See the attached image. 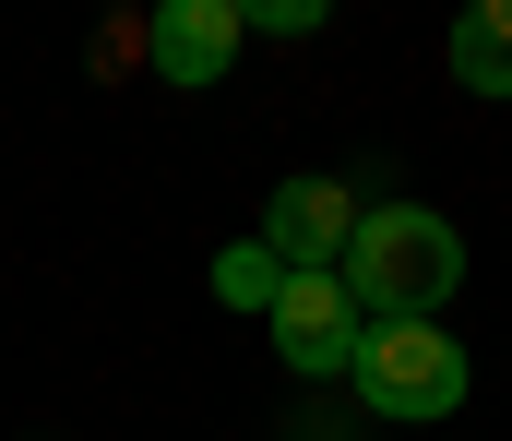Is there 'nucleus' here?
<instances>
[{
	"label": "nucleus",
	"mask_w": 512,
	"mask_h": 441,
	"mask_svg": "<svg viewBox=\"0 0 512 441\" xmlns=\"http://www.w3.org/2000/svg\"><path fill=\"white\" fill-rule=\"evenodd\" d=\"M334 287L358 298V322H441V298L465 287V239L429 203H358V239H346Z\"/></svg>",
	"instance_id": "f257e3e1"
},
{
	"label": "nucleus",
	"mask_w": 512,
	"mask_h": 441,
	"mask_svg": "<svg viewBox=\"0 0 512 441\" xmlns=\"http://www.w3.org/2000/svg\"><path fill=\"white\" fill-rule=\"evenodd\" d=\"M346 382H358V406H370V418H453L477 370H465V346H453L441 322H370Z\"/></svg>",
	"instance_id": "f03ea898"
},
{
	"label": "nucleus",
	"mask_w": 512,
	"mask_h": 441,
	"mask_svg": "<svg viewBox=\"0 0 512 441\" xmlns=\"http://www.w3.org/2000/svg\"><path fill=\"white\" fill-rule=\"evenodd\" d=\"M262 322H274V358H286L298 382H346V370H358V334H370L358 298L334 287V275H286Z\"/></svg>",
	"instance_id": "7ed1b4c3"
},
{
	"label": "nucleus",
	"mask_w": 512,
	"mask_h": 441,
	"mask_svg": "<svg viewBox=\"0 0 512 441\" xmlns=\"http://www.w3.org/2000/svg\"><path fill=\"white\" fill-rule=\"evenodd\" d=\"M346 239H358V191H346V179H286V191L262 203V251H274V275H334Z\"/></svg>",
	"instance_id": "20e7f679"
},
{
	"label": "nucleus",
	"mask_w": 512,
	"mask_h": 441,
	"mask_svg": "<svg viewBox=\"0 0 512 441\" xmlns=\"http://www.w3.org/2000/svg\"><path fill=\"white\" fill-rule=\"evenodd\" d=\"M239 0H167L155 24H143V60L179 84V96H203V84H227V60H239Z\"/></svg>",
	"instance_id": "39448f33"
},
{
	"label": "nucleus",
	"mask_w": 512,
	"mask_h": 441,
	"mask_svg": "<svg viewBox=\"0 0 512 441\" xmlns=\"http://www.w3.org/2000/svg\"><path fill=\"white\" fill-rule=\"evenodd\" d=\"M453 84L465 96H512V0H477L453 24Z\"/></svg>",
	"instance_id": "423d86ee"
},
{
	"label": "nucleus",
	"mask_w": 512,
	"mask_h": 441,
	"mask_svg": "<svg viewBox=\"0 0 512 441\" xmlns=\"http://www.w3.org/2000/svg\"><path fill=\"white\" fill-rule=\"evenodd\" d=\"M274 287H286V275H274V251H262V239L215 251V298H227V310H274Z\"/></svg>",
	"instance_id": "0eeeda50"
},
{
	"label": "nucleus",
	"mask_w": 512,
	"mask_h": 441,
	"mask_svg": "<svg viewBox=\"0 0 512 441\" xmlns=\"http://www.w3.org/2000/svg\"><path fill=\"white\" fill-rule=\"evenodd\" d=\"M239 24H274V36H310V24H322V0H262V12H239Z\"/></svg>",
	"instance_id": "6e6552de"
}]
</instances>
